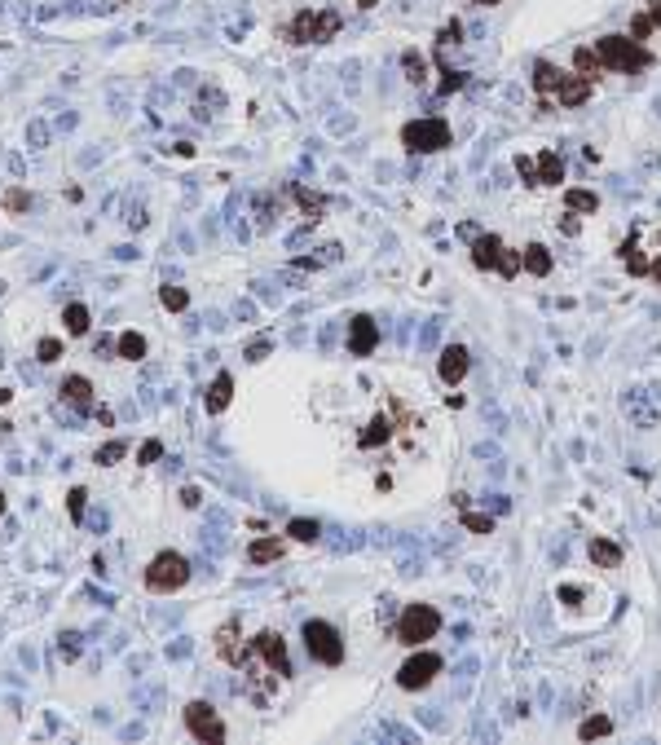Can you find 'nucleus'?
<instances>
[{"label":"nucleus","mask_w":661,"mask_h":745,"mask_svg":"<svg viewBox=\"0 0 661 745\" xmlns=\"http://www.w3.org/2000/svg\"><path fill=\"white\" fill-rule=\"evenodd\" d=\"M595 54H600L604 66L626 71V75L644 71V66L652 62V58H648V49H640V40H630V36H604V40L595 44Z\"/></svg>","instance_id":"nucleus-2"},{"label":"nucleus","mask_w":661,"mask_h":745,"mask_svg":"<svg viewBox=\"0 0 661 745\" xmlns=\"http://www.w3.org/2000/svg\"><path fill=\"white\" fill-rule=\"evenodd\" d=\"M0 511H5V494H0Z\"/></svg>","instance_id":"nucleus-50"},{"label":"nucleus","mask_w":661,"mask_h":745,"mask_svg":"<svg viewBox=\"0 0 661 745\" xmlns=\"http://www.w3.org/2000/svg\"><path fill=\"white\" fill-rule=\"evenodd\" d=\"M335 31H340V14H335V9H322V14H318V44L330 40Z\"/></svg>","instance_id":"nucleus-28"},{"label":"nucleus","mask_w":661,"mask_h":745,"mask_svg":"<svg viewBox=\"0 0 661 745\" xmlns=\"http://www.w3.org/2000/svg\"><path fill=\"white\" fill-rule=\"evenodd\" d=\"M304 649H309V657H318L322 666L344 661V639L330 622H304Z\"/></svg>","instance_id":"nucleus-5"},{"label":"nucleus","mask_w":661,"mask_h":745,"mask_svg":"<svg viewBox=\"0 0 661 745\" xmlns=\"http://www.w3.org/2000/svg\"><path fill=\"white\" fill-rule=\"evenodd\" d=\"M401 62H405V75H410V80L419 84V80H423V71H428V66H423V58H419V54H405Z\"/></svg>","instance_id":"nucleus-37"},{"label":"nucleus","mask_w":661,"mask_h":745,"mask_svg":"<svg viewBox=\"0 0 661 745\" xmlns=\"http://www.w3.org/2000/svg\"><path fill=\"white\" fill-rule=\"evenodd\" d=\"M591 560L600 564V569H617V564H622V547L608 543V538H591Z\"/></svg>","instance_id":"nucleus-19"},{"label":"nucleus","mask_w":661,"mask_h":745,"mask_svg":"<svg viewBox=\"0 0 661 745\" xmlns=\"http://www.w3.org/2000/svg\"><path fill=\"white\" fill-rule=\"evenodd\" d=\"M181 503H186V507H198L203 499H198V490H186V494H181Z\"/></svg>","instance_id":"nucleus-46"},{"label":"nucleus","mask_w":661,"mask_h":745,"mask_svg":"<svg viewBox=\"0 0 661 745\" xmlns=\"http://www.w3.org/2000/svg\"><path fill=\"white\" fill-rule=\"evenodd\" d=\"M27 146H31V150L49 146V124H44V119H31V124H27Z\"/></svg>","instance_id":"nucleus-30"},{"label":"nucleus","mask_w":661,"mask_h":745,"mask_svg":"<svg viewBox=\"0 0 661 745\" xmlns=\"http://www.w3.org/2000/svg\"><path fill=\"white\" fill-rule=\"evenodd\" d=\"M555 181H565V164H560V155L543 150L538 155V186H555Z\"/></svg>","instance_id":"nucleus-20"},{"label":"nucleus","mask_w":661,"mask_h":745,"mask_svg":"<svg viewBox=\"0 0 661 745\" xmlns=\"http://www.w3.org/2000/svg\"><path fill=\"white\" fill-rule=\"evenodd\" d=\"M296 199H300V208L309 212V225H313V221L322 216V194H318V190H304V186H296Z\"/></svg>","instance_id":"nucleus-25"},{"label":"nucleus","mask_w":661,"mask_h":745,"mask_svg":"<svg viewBox=\"0 0 661 745\" xmlns=\"http://www.w3.org/2000/svg\"><path fill=\"white\" fill-rule=\"evenodd\" d=\"M291 40H296V44H318V14L300 9L296 22H291Z\"/></svg>","instance_id":"nucleus-17"},{"label":"nucleus","mask_w":661,"mask_h":745,"mask_svg":"<svg viewBox=\"0 0 661 745\" xmlns=\"http://www.w3.org/2000/svg\"><path fill=\"white\" fill-rule=\"evenodd\" d=\"M555 97H560L565 106H582V101L591 97V80H587V75H565V80H560V93H555Z\"/></svg>","instance_id":"nucleus-14"},{"label":"nucleus","mask_w":661,"mask_h":745,"mask_svg":"<svg viewBox=\"0 0 661 745\" xmlns=\"http://www.w3.org/2000/svg\"><path fill=\"white\" fill-rule=\"evenodd\" d=\"M278 556H283V543H278V538H261V543H251V551H247L251 564H269Z\"/></svg>","instance_id":"nucleus-22"},{"label":"nucleus","mask_w":661,"mask_h":745,"mask_svg":"<svg viewBox=\"0 0 661 745\" xmlns=\"http://www.w3.org/2000/svg\"><path fill=\"white\" fill-rule=\"evenodd\" d=\"M375 441H388V419H370V428L362 432V446L370 450Z\"/></svg>","instance_id":"nucleus-29"},{"label":"nucleus","mask_w":661,"mask_h":745,"mask_svg":"<svg viewBox=\"0 0 661 745\" xmlns=\"http://www.w3.org/2000/svg\"><path fill=\"white\" fill-rule=\"evenodd\" d=\"M186 728L198 736V741H208V745H221L225 741V724L216 719V710L208 701H190L186 706Z\"/></svg>","instance_id":"nucleus-8"},{"label":"nucleus","mask_w":661,"mask_h":745,"mask_svg":"<svg viewBox=\"0 0 661 745\" xmlns=\"http://www.w3.org/2000/svg\"><path fill=\"white\" fill-rule=\"evenodd\" d=\"M230 397H234V379L230 375H216L212 389H208V410H212V415H221V410L230 406Z\"/></svg>","instance_id":"nucleus-18"},{"label":"nucleus","mask_w":661,"mask_h":745,"mask_svg":"<svg viewBox=\"0 0 661 745\" xmlns=\"http://www.w3.org/2000/svg\"><path fill=\"white\" fill-rule=\"evenodd\" d=\"M66 331L71 336H84L89 331V309L84 304H66Z\"/></svg>","instance_id":"nucleus-26"},{"label":"nucleus","mask_w":661,"mask_h":745,"mask_svg":"<svg viewBox=\"0 0 661 745\" xmlns=\"http://www.w3.org/2000/svg\"><path fill=\"white\" fill-rule=\"evenodd\" d=\"M238 639H243V635H238V622H225V626L216 631V653H221L225 661H230V666H238V657L247 653V649L238 644Z\"/></svg>","instance_id":"nucleus-12"},{"label":"nucleus","mask_w":661,"mask_h":745,"mask_svg":"<svg viewBox=\"0 0 661 745\" xmlns=\"http://www.w3.org/2000/svg\"><path fill=\"white\" fill-rule=\"evenodd\" d=\"M322 529H318V521H291V538H300V543H313Z\"/></svg>","instance_id":"nucleus-31"},{"label":"nucleus","mask_w":661,"mask_h":745,"mask_svg":"<svg viewBox=\"0 0 661 745\" xmlns=\"http://www.w3.org/2000/svg\"><path fill=\"white\" fill-rule=\"evenodd\" d=\"M622 256H626V269L630 274H648V265H644V256H640V247H635V243H626Z\"/></svg>","instance_id":"nucleus-34"},{"label":"nucleus","mask_w":661,"mask_h":745,"mask_svg":"<svg viewBox=\"0 0 661 745\" xmlns=\"http://www.w3.org/2000/svg\"><path fill=\"white\" fill-rule=\"evenodd\" d=\"M119 353L128 357V362H137V357H146V340L137 336V331H128V336H119Z\"/></svg>","instance_id":"nucleus-27"},{"label":"nucleus","mask_w":661,"mask_h":745,"mask_svg":"<svg viewBox=\"0 0 661 745\" xmlns=\"http://www.w3.org/2000/svg\"><path fill=\"white\" fill-rule=\"evenodd\" d=\"M648 274H652V278H661V261H657V265H652V269H648Z\"/></svg>","instance_id":"nucleus-48"},{"label":"nucleus","mask_w":661,"mask_h":745,"mask_svg":"<svg viewBox=\"0 0 661 745\" xmlns=\"http://www.w3.org/2000/svg\"><path fill=\"white\" fill-rule=\"evenodd\" d=\"M62 397H66L75 410H93V384H89L84 375H66V384H62Z\"/></svg>","instance_id":"nucleus-13"},{"label":"nucleus","mask_w":661,"mask_h":745,"mask_svg":"<svg viewBox=\"0 0 661 745\" xmlns=\"http://www.w3.org/2000/svg\"><path fill=\"white\" fill-rule=\"evenodd\" d=\"M291 675V661H287V644H283V635L278 631H261L256 639H251V649L238 657V675L247 679H256V675Z\"/></svg>","instance_id":"nucleus-1"},{"label":"nucleus","mask_w":661,"mask_h":745,"mask_svg":"<svg viewBox=\"0 0 661 745\" xmlns=\"http://www.w3.org/2000/svg\"><path fill=\"white\" fill-rule=\"evenodd\" d=\"M159 454H163V446H159V441H146V446H141V464H155Z\"/></svg>","instance_id":"nucleus-45"},{"label":"nucleus","mask_w":661,"mask_h":745,"mask_svg":"<svg viewBox=\"0 0 661 745\" xmlns=\"http://www.w3.org/2000/svg\"><path fill=\"white\" fill-rule=\"evenodd\" d=\"M375 344H379V322L370 314H358V318L348 322V353L353 357H366Z\"/></svg>","instance_id":"nucleus-10"},{"label":"nucleus","mask_w":661,"mask_h":745,"mask_svg":"<svg viewBox=\"0 0 661 745\" xmlns=\"http://www.w3.org/2000/svg\"><path fill=\"white\" fill-rule=\"evenodd\" d=\"M269 349H273L269 340H251V344H247V362H265V357H269Z\"/></svg>","instance_id":"nucleus-41"},{"label":"nucleus","mask_w":661,"mask_h":745,"mask_svg":"<svg viewBox=\"0 0 661 745\" xmlns=\"http://www.w3.org/2000/svg\"><path fill=\"white\" fill-rule=\"evenodd\" d=\"M401 141L410 155H432V150H445L450 146V124L445 119H415L401 128Z\"/></svg>","instance_id":"nucleus-4"},{"label":"nucleus","mask_w":661,"mask_h":745,"mask_svg":"<svg viewBox=\"0 0 661 745\" xmlns=\"http://www.w3.org/2000/svg\"><path fill=\"white\" fill-rule=\"evenodd\" d=\"M437 631H441V613L432 609V604H405V609H401V618H397V639H401V644L419 649V644H428Z\"/></svg>","instance_id":"nucleus-3"},{"label":"nucleus","mask_w":661,"mask_h":745,"mask_svg":"<svg viewBox=\"0 0 661 745\" xmlns=\"http://www.w3.org/2000/svg\"><path fill=\"white\" fill-rule=\"evenodd\" d=\"M648 31H652V14H640V18L630 22V40H644Z\"/></svg>","instance_id":"nucleus-39"},{"label":"nucleus","mask_w":661,"mask_h":745,"mask_svg":"<svg viewBox=\"0 0 661 745\" xmlns=\"http://www.w3.org/2000/svg\"><path fill=\"white\" fill-rule=\"evenodd\" d=\"M516 168H520V176H525V181H533V186H538V164H533V159H516Z\"/></svg>","instance_id":"nucleus-43"},{"label":"nucleus","mask_w":661,"mask_h":745,"mask_svg":"<svg viewBox=\"0 0 661 745\" xmlns=\"http://www.w3.org/2000/svg\"><path fill=\"white\" fill-rule=\"evenodd\" d=\"M84 499H89L84 490H71V494H66V507H71V521H84Z\"/></svg>","instance_id":"nucleus-36"},{"label":"nucleus","mask_w":661,"mask_h":745,"mask_svg":"<svg viewBox=\"0 0 661 745\" xmlns=\"http://www.w3.org/2000/svg\"><path fill=\"white\" fill-rule=\"evenodd\" d=\"M58 653H62L66 661H75V657H80V635H75V631H66V635L58 639Z\"/></svg>","instance_id":"nucleus-33"},{"label":"nucleus","mask_w":661,"mask_h":745,"mask_svg":"<svg viewBox=\"0 0 661 745\" xmlns=\"http://www.w3.org/2000/svg\"><path fill=\"white\" fill-rule=\"evenodd\" d=\"M520 265H525L533 278H547V274H551V251H547L543 243H529L525 256H520Z\"/></svg>","instance_id":"nucleus-16"},{"label":"nucleus","mask_w":661,"mask_h":745,"mask_svg":"<svg viewBox=\"0 0 661 745\" xmlns=\"http://www.w3.org/2000/svg\"><path fill=\"white\" fill-rule=\"evenodd\" d=\"M463 525H468V529H476V534H490V529H494V521H490V516H480V511H468V516H463Z\"/></svg>","instance_id":"nucleus-38"},{"label":"nucleus","mask_w":661,"mask_h":745,"mask_svg":"<svg viewBox=\"0 0 661 745\" xmlns=\"http://www.w3.org/2000/svg\"><path fill=\"white\" fill-rule=\"evenodd\" d=\"M163 304H168V309H172V314H181V309H186V304H190V296H186L181 287H163Z\"/></svg>","instance_id":"nucleus-32"},{"label":"nucleus","mask_w":661,"mask_h":745,"mask_svg":"<svg viewBox=\"0 0 661 745\" xmlns=\"http://www.w3.org/2000/svg\"><path fill=\"white\" fill-rule=\"evenodd\" d=\"M454 89H463V75H459V71H445V80H441V93H454Z\"/></svg>","instance_id":"nucleus-44"},{"label":"nucleus","mask_w":661,"mask_h":745,"mask_svg":"<svg viewBox=\"0 0 661 745\" xmlns=\"http://www.w3.org/2000/svg\"><path fill=\"white\" fill-rule=\"evenodd\" d=\"M560 80H565V71H560V66H551V62H538V66H533V89H538L543 97L560 93Z\"/></svg>","instance_id":"nucleus-15"},{"label":"nucleus","mask_w":661,"mask_h":745,"mask_svg":"<svg viewBox=\"0 0 661 745\" xmlns=\"http://www.w3.org/2000/svg\"><path fill=\"white\" fill-rule=\"evenodd\" d=\"M437 375H441L445 384H459V379L468 375V349H463V344H450V349H441Z\"/></svg>","instance_id":"nucleus-11"},{"label":"nucleus","mask_w":661,"mask_h":745,"mask_svg":"<svg viewBox=\"0 0 661 745\" xmlns=\"http://www.w3.org/2000/svg\"><path fill=\"white\" fill-rule=\"evenodd\" d=\"M123 450H128L123 441H106V446L97 450V464H115V459H123Z\"/></svg>","instance_id":"nucleus-35"},{"label":"nucleus","mask_w":661,"mask_h":745,"mask_svg":"<svg viewBox=\"0 0 661 745\" xmlns=\"http://www.w3.org/2000/svg\"><path fill=\"white\" fill-rule=\"evenodd\" d=\"M565 203H569V212H595V208H600V199H595L591 190H569Z\"/></svg>","instance_id":"nucleus-24"},{"label":"nucleus","mask_w":661,"mask_h":745,"mask_svg":"<svg viewBox=\"0 0 661 745\" xmlns=\"http://www.w3.org/2000/svg\"><path fill=\"white\" fill-rule=\"evenodd\" d=\"M5 208H9V212H22V208H31V199L22 194V190H9V194H5Z\"/></svg>","instance_id":"nucleus-42"},{"label":"nucleus","mask_w":661,"mask_h":745,"mask_svg":"<svg viewBox=\"0 0 661 745\" xmlns=\"http://www.w3.org/2000/svg\"><path fill=\"white\" fill-rule=\"evenodd\" d=\"M437 671H441V657H437V653H415V657L397 671V684H401L405 692H419V688L432 684V675H437Z\"/></svg>","instance_id":"nucleus-9"},{"label":"nucleus","mask_w":661,"mask_h":745,"mask_svg":"<svg viewBox=\"0 0 661 745\" xmlns=\"http://www.w3.org/2000/svg\"><path fill=\"white\" fill-rule=\"evenodd\" d=\"M608 732H613V719H604V714L587 719V724L577 728V736H582V741H595V736H608Z\"/></svg>","instance_id":"nucleus-23"},{"label":"nucleus","mask_w":661,"mask_h":745,"mask_svg":"<svg viewBox=\"0 0 661 745\" xmlns=\"http://www.w3.org/2000/svg\"><path fill=\"white\" fill-rule=\"evenodd\" d=\"M472 261H476L480 269H498L503 278H516V274H520V251L503 247V243H498L494 234L476 239V247H472Z\"/></svg>","instance_id":"nucleus-6"},{"label":"nucleus","mask_w":661,"mask_h":745,"mask_svg":"<svg viewBox=\"0 0 661 745\" xmlns=\"http://www.w3.org/2000/svg\"><path fill=\"white\" fill-rule=\"evenodd\" d=\"M573 66H577L582 75H587L591 84L600 80V71H604V62H600V54H595V49H577V54H573Z\"/></svg>","instance_id":"nucleus-21"},{"label":"nucleus","mask_w":661,"mask_h":745,"mask_svg":"<svg viewBox=\"0 0 661 745\" xmlns=\"http://www.w3.org/2000/svg\"><path fill=\"white\" fill-rule=\"evenodd\" d=\"M648 9H652V22L661 27V0H648Z\"/></svg>","instance_id":"nucleus-47"},{"label":"nucleus","mask_w":661,"mask_h":745,"mask_svg":"<svg viewBox=\"0 0 661 745\" xmlns=\"http://www.w3.org/2000/svg\"><path fill=\"white\" fill-rule=\"evenodd\" d=\"M190 578V564L186 556H176V551H163L150 560V569H146V586L150 591H176V586H186Z\"/></svg>","instance_id":"nucleus-7"},{"label":"nucleus","mask_w":661,"mask_h":745,"mask_svg":"<svg viewBox=\"0 0 661 745\" xmlns=\"http://www.w3.org/2000/svg\"><path fill=\"white\" fill-rule=\"evenodd\" d=\"M36 353H40V362H58V357H62V344H58V340H40Z\"/></svg>","instance_id":"nucleus-40"},{"label":"nucleus","mask_w":661,"mask_h":745,"mask_svg":"<svg viewBox=\"0 0 661 745\" xmlns=\"http://www.w3.org/2000/svg\"><path fill=\"white\" fill-rule=\"evenodd\" d=\"M476 5H498V0H476Z\"/></svg>","instance_id":"nucleus-49"}]
</instances>
